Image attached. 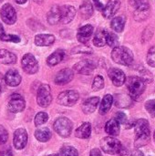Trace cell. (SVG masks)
<instances>
[{"label": "cell", "instance_id": "11a10c76", "mask_svg": "<svg viewBox=\"0 0 155 156\" xmlns=\"http://www.w3.org/2000/svg\"><path fill=\"white\" fill-rule=\"evenodd\" d=\"M153 137H154V142H155V132H154V136H153Z\"/></svg>", "mask_w": 155, "mask_h": 156}, {"label": "cell", "instance_id": "8d00e7d4", "mask_svg": "<svg viewBox=\"0 0 155 156\" xmlns=\"http://www.w3.org/2000/svg\"><path fill=\"white\" fill-rule=\"evenodd\" d=\"M140 79H142L145 83L147 82V83H151V82H153V74L149 71V70H147V69H143L142 70H140V77H139Z\"/></svg>", "mask_w": 155, "mask_h": 156}, {"label": "cell", "instance_id": "f546056e", "mask_svg": "<svg viewBox=\"0 0 155 156\" xmlns=\"http://www.w3.org/2000/svg\"><path fill=\"white\" fill-rule=\"evenodd\" d=\"M125 22H126V19H125V17L123 16H115L114 18H112V20L111 22V27L115 32L120 33V32L123 31Z\"/></svg>", "mask_w": 155, "mask_h": 156}, {"label": "cell", "instance_id": "d6a6232c", "mask_svg": "<svg viewBox=\"0 0 155 156\" xmlns=\"http://www.w3.org/2000/svg\"><path fill=\"white\" fill-rule=\"evenodd\" d=\"M60 156H79V153L76 148L70 145H64L60 149Z\"/></svg>", "mask_w": 155, "mask_h": 156}, {"label": "cell", "instance_id": "7402d4cb", "mask_svg": "<svg viewBox=\"0 0 155 156\" xmlns=\"http://www.w3.org/2000/svg\"><path fill=\"white\" fill-rule=\"evenodd\" d=\"M91 134V125L90 122L82 123L75 132V135L79 139H88Z\"/></svg>", "mask_w": 155, "mask_h": 156}, {"label": "cell", "instance_id": "db71d44e", "mask_svg": "<svg viewBox=\"0 0 155 156\" xmlns=\"http://www.w3.org/2000/svg\"><path fill=\"white\" fill-rule=\"evenodd\" d=\"M0 94H1V86H0Z\"/></svg>", "mask_w": 155, "mask_h": 156}, {"label": "cell", "instance_id": "8fae6325", "mask_svg": "<svg viewBox=\"0 0 155 156\" xmlns=\"http://www.w3.org/2000/svg\"><path fill=\"white\" fill-rule=\"evenodd\" d=\"M14 146L16 150H22L27 144V133L24 128H18L14 133Z\"/></svg>", "mask_w": 155, "mask_h": 156}, {"label": "cell", "instance_id": "7c38bea8", "mask_svg": "<svg viewBox=\"0 0 155 156\" xmlns=\"http://www.w3.org/2000/svg\"><path fill=\"white\" fill-rule=\"evenodd\" d=\"M74 78V71L70 69H63L58 71L54 79V82L57 85H66L69 83Z\"/></svg>", "mask_w": 155, "mask_h": 156}, {"label": "cell", "instance_id": "2e32d148", "mask_svg": "<svg viewBox=\"0 0 155 156\" xmlns=\"http://www.w3.org/2000/svg\"><path fill=\"white\" fill-rule=\"evenodd\" d=\"M121 6L120 0H109L107 5L102 9V16L105 18H111L114 16Z\"/></svg>", "mask_w": 155, "mask_h": 156}, {"label": "cell", "instance_id": "bcb514c9", "mask_svg": "<svg viewBox=\"0 0 155 156\" xmlns=\"http://www.w3.org/2000/svg\"><path fill=\"white\" fill-rule=\"evenodd\" d=\"M90 156H102V154H101V152H100L99 149L94 148V149H92V150L90 151Z\"/></svg>", "mask_w": 155, "mask_h": 156}, {"label": "cell", "instance_id": "ee69618b", "mask_svg": "<svg viewBox=\"0 0 155 156\" xmlns=\"http://www.w3.org/2000/svg\"><path fill=\"white\" fill-rule=\"evenodd\" d=\"M20 40H21V39H20V37H19L18 36L8 34V35H6V37H5V40H4V41H6V42H13V43H19Z\"/></svg>", "mask_w": 155, "mask_h": 156}, {"label": "cell", "instance_id": "ba28073f", "mask_svg": "<svg viewBox=\"0 0 155 156\" xmlns=\"http://www.w3.org/2000/svg\"><path fill=\"white\" fill-rule=\"evenodd\" d=\"M21 64L22 69L27 74H35L38 70V63L36 58L30 53H26L23 56L21 59Z\"/></svg>", "mask_w": 155, "mask_h": 156}, {"label": "cell", "instance_id": "d6986e66", "mask_svg": "<svg viewBox=\"0 0 155 156\" xmlns=\"http://www.w3.org/2000/svg\"><path fill=\"white\" fill-rule=\"evenodd\" d=\"M114 103L118 108L125 109L129 108L132 104V99L130 95L126 94H116L113 98Z\"/></svg>", "mask_w": 155, "mask_h": 156}, {"label": "cell", "instance_id": "4dcf8cb0", "mask_svg": "<svg viewBox=\"0 0 155 156\" xmlns=\"http://www.w3.org/2000/svg\"><path fill=\"white\" fill-rule=\"evenodd\" d=\"M52 134L51 132L48 128H41V129H37L35 132V137L37 141L41 142V143H46L48 141L50 140Z\"/></svg>", "mask_w": 155, "mask_h": 156}, {"label": "cell", "instance_id": "e575fe53", "mask_svg": "<svg viewBox=\"0 0 155 156\" xmlns=\"http://www.w3.org/2000/svg\"><path fill=\"white\" fill-rule=\"evenodd\" d=\"M104 87V79L101 76H96L92 82V90L94 91H98L102 90Z\"/></svg>", "mask_w": 155, "mask_h": 156}, {"label": "cell", "instance_id": "4fadbf2b", "mask_svg": "<svg viewBox=\"0 0 155 156\" xmlns=\"http://www.w3.org/2000/svg\"><path fill=\"white\" fill-rule=\"evenodd\" d=\"M95 68H96V66L91 60L84 59V60H81V61L78 62L77 64H75L73 67V69H74V71H76L79 74L90 75L93 72Z\"/></svg>", "mask_w": 155, "mask_h": 156}, {"label": "cell", "instance_id": "9f6ffc18", "mask_svg": "<svg viewBox=\"0 0 155 156\" xmlns=\"http://www.w3.org/2000/svg\"><path fill=\"white\" fill-rule=\"evenodd\" d=\"M2 1H3V0H0V2H2Z\"/></svg>", "mask_w": 155, "mask_h": 156}, {"label": "cell", "instance_id": "f1b7e54d", "mask_svg": "<svg viewBox=\"0 0 155 156\" xmlns=\"http://www.w3.org/2000/svg\"><path fill=\"white\" fill-rule=\"evenodd\" d=\"M79 12H80V16L84 19H88L92 16V14H93V6H92V4L90 3V0H85L80 5Z\"/></svg>", "mask_w": 155, "mask_h": 156}, {"label": "cell", "instance_id": "52a82bcc", "mask_svg": "<svg viewBox=\"0 0 155 156\" xmlns=\"http://www.w3.org/2000/svg\"><path fill=\"white\" fill-rule=\"evenodd\" d=\"M79 98V94L78 91L74 90H65L63 92H61L58 97V102L63 106H73L74 104H76V102L78 101Z\"/></svg>", "mask_w": 155, "mask_h": 156}, {"label": "cell", "instance_id": "44dd1931", "mask_svg": "<svg viewBox=\"0 0 155 156\" xmlns=\"http://www.w3.org/2000/svg\"><path fill=\"white\" fill-rule=\"evenodd\" d=\"M100 103L99 97H91L84 101L82 104V111L85 114H90L95 112L97 106Z\"/></svg>", "mask_w": 155, "mask_h": 156}, {"label": "cell", "instance_id": "5bb4252c", "mask_svg": "<svg viewBox=\"0 0 155 156\" xmlns=\"http://www.w3.org/2000/svg\"><path fill=\"white\" fill-rule=\"evenodd\" d=\"M108 75H109V78L111 79V80L112 81L113 85H115L117 87L122 86L126 81V76H125L124 72L120 69L111 68L109 70Z\"/></svg>", "mask_w": 155, "mask_h": 156}, {"label": "cell", "instance_id": "83f0119b", "mask_svg": "<svg viewBox=\"0 0 155 156\" xmlns=\"http://www.w3.org/2000/svg\"><path fill=\"white\" fill-rule=\"evenodd\" d=\"M113 103V97L111 94H107L104 96V98L102 99V101L100 102V110L99 112L101 115L106 114L111 108V105Z\"/></svg>", "mask_w": 155, "mask_h": 156}, {"label": "cell", "instance_id": "d4e9b609", "mask_svg": "<svg viewBox=\"0 0 155 156\" xmlns=\"http://www.w3.org/2000/svg\"><path fill=\"white\" fill-rule=\"evenodd\" d=\"M105 132L111 136H118L120 134V123L115 119L108 121L105 124Z\"/></svg>", "mask_w": 155, "mask_h": 156}, {"label": "cell", "instance_id": "c3c4849f", "mask_svg": "<svg viewBox=\"0 0 155 156\" xmlns=\"http://www.w3.org/2000/svg\"><path fill=\"white\" fill-rule=\"evenodd\" d=\"M94 1V4H95V6L98 10H102L103 9V5L102 3L100 1V0H93Z\"/></svg>", "mask_w": 155, "mask_h": 156}, {"label": "cell", "instance_id": "681fc988", "mask_svg": "<svg viewBox=\"0 0 155 156\" xmlns=\"http://www.w3.org/2000/svg\"><path fill=\"white\" fill-rule=\"evenodd\" d=\"M132 156H143V153L142 151L137 150V151H135V152H133L132 154Z\"/></svg>", "mask_w": 155, "mask_h": 156}, {"label": "cell", "instance_id": "ffe728a7", "mask_svg": "<svg viewBox=\"0 0 155 156\" xmlns=\"http://www.w3.org/2000/svg\"><path fill=\"white\" fill-rule=\"evenodd\" d=\"M55 42V37L50 34H38L35 37V44L38 47L51 46Z\"/></svg>", "mask_w": 155, "mask_h": 156}, {"label": "cell", "instance_id": "277c9868", "mask_svg": "<svg viewBox=\"0 0 155 156\" xmlns=\"http://www.w3.org/2000/svg\"><path fill=\"white\" fill-rule=\"evenodd\" d=\"M100 147L101 150L108 154H121L122 150V145L118 139L114 137H105L100 141Z\"/></svg>", "mask_w": 155, "mask_h": 156}, {"label": "cell", "instance_id": "f907efd6", "mask_svg": "<svg viewBox=\"0 0 155 156\" xmlns=\"http://www.w3.org/2000/svg\"><path fill=\"white\" fill-rule=\"evenodd\" d=\"M16 1V3H17V4H19V5H23V4H25L27 0H15Z\"/></svg>", "mask_w": 155, "mask_h": 156}, {"label": "cell", "instance_id": "30bf717a", "mask_svg": "<svg viewBox=\"0 0 155 156\" xmlns=\"http://www.w3.org/2000/svg\"><path fill=\"white\" fill-rule=\"evenodd\" d=\"M2 20L7 25H13L16 21V13L10 4H5L0 11Z\"/></svg>", "mask_w": 155, "mask_h": 156}, {"label": "cell", "instance_id": "f5cc1de1", "mask_svg": "<svg viewBox=\"0 0 155 156\" xmlns=\"http://www.w3.org/2000/svg\"><path fill=\"white\" fill-rule=\"evenodd\" d=\"M35 1H36V2H41L42 0H35Z\"/></svg>", "mask_w": 155, "mask_h": 156}, {"label": "cell", "instance_id": "f35d334b", "mask_svg": "<svg viewBox=\"0 0 155 156\" xmlns=\"http://www.w3.org/2000/svg\"><path fill=\"white\" fill-rule=\"evenodd\" d=\"M147 63L149 66L155 68V46L152 47L147 53Z\"/></svg>", "mask_w": 155, "mask_h": 156}, {"label": "cell", "instance_id": "e0dca14e", "mask_svg": "<svg viewBox=\"0 0 155 156\" xmlns=\"http://www.w3.org/2000/svg\"><path fill=\"white\" fill-rule=\"evenodd\" d=\"M93 33V27L91 25H85L78 30L77 38L81 44H86Z\"/></svg>", "mask_w": 155, "mask_h": 156}, {"label": "cell", "instance_id": "ac0fdd59", "mask_svg": "<svg viewBox=\"0 0 155 156\" xmlns=\"http://www.w3.org/2000/svg\"><path fill=\"white\" fill-rule=\"evenodd\" d=\"M21 76L15 69H9L5 75V81L10 87H16L21 83Z\"/></svg>", "mask_w": 155, "mask_h": 156}, {"label": "cell", "instance_id": "cb8c5ba5", "mask_svg": "<svg viewBox=\"0 0 155 156\" xmlns=\"http://www.w3.org/2000/svg\"><path fill=\"white\" fill-rule=\"evenodd\" d=\"M108 31L106 29H99L93 38V44L96 47H103L107 43V36H108Z\"/></svg>", "mask_w": 155, "mask_h": 156}, {"label": "cell", "instance_id": "d590c367", "mask_svg": "<svg viewBox=\"0 0 155 156\" xmlns=\"http://www.w3.org/2000/svg\"><path fill=\"white\" fill-rule=\"evenodd\" d=\"M110 47L111 48H116L119 46V38L117 37L116 34L112 33V32H109L108 36H107V43Z\"/></svg>", "mask_w": 155, "mask_h": 156}, {"label": "cell", "instance_id": "9a60e30c", "mask_svg": "<svg viewBox=\"0 0 155 156\" xmlns=\"http://www.w3.org/2000/svg\"><path fill=\"white\" fill-rule=\"evenodd\" d=\"M76 16V9L72 5H63L60 7V21L63 24L71 22Z\"/></svg>", "mask_w": 155, "mask_h": 156}, {"label": "cell", "instance_id": "b9f144b4", "mask_svg": "<svg viewBox=\"0 0 155 156\" xmlns=\"http://www.w3.org/2000/svg\"><path fill=\"white\" fill-rule=\"evenodd\" d=\"M115 120L120 123V124H126L127 123V116L124 112H119L116 113V116H115Z\"/></svg>", "mask_w": 155, "mask_h": 156}, {"label": "cell", "instance_id": "7bdbcfd3", "mask_svg": "<svg viewBox=\"0 0 155 156\" xmlns=\"http://www.w3.org/2000/svg\"><path fill=\"white\" fill-rule=\"evenodd\" d=\"M72 53H87V54H89V53H92V49L87 46H83V47L79 46V47H77L76 48H74L72 50Z\"/></svg>", "mask_w": 155, "mask_h": 156}, {"label": "cell", "instance_id": "6da1fadb", "mask_svg": "<svg viewBox=\"0 0 155 156\" xmlns=\"http://www.w3.org/2000/svg\"><path fill=\"white\" fill-rule=\"evenodd\" d=\"M135 147L140 148L146 145L150 141L151 136V129L149 125V122L145 119L138 120L135 124Z\"/></svg>", "mask_w": 155, "mask_h": 156}, {"label": "cell", "instance_id": "1f68e13d", "mask_svg": "<svg viewBox=\"0 0 155 156\" xmlns=\"http://www.w3.org/2000/svg\"><path fill=\"white\" fill-rule=\"evenodd\" d=\"M129 3L136 10H146V9H150L149 0H129Z\"/></svg>", "mask_w": 155, "mask_h": 156}, {"label": "cell", "instance_id": "60d3db41", "mask_svg": "<svg viewBox=\"0 0 155 156\" xmlns=\"http://www.w3.org/2000/svg\"><path fill=\"white\" fill-rule=\"evenodd\" d=\"M8 139V133L5 128L0 124V144H4L7 142Z\"/></svg>", "mask_w": 155, "mask_h": 156}, {"label": "cell", "instance_id": "484cf974", "mask_svg": "<svg viewBox=\"0 0 155 156\" xmlns=\"http://www.w3.org/2000/svg\"><path fill=\"white\" fill-rule=\"evenodd\" d=\"M60 21V7L53 5L48 13V22L50 25H56Z\"/></svg>", "mask_w": 155, "mask_h": 156}, {"label": "cell", "instance_id": "3957f363", "mask_svg": "<svg viewBox=\"0 0 155 156\" xmlns=\"http://www.w3.org/2000/svg\"><path fill=\"white\" fill-rule=\"evenodd\" d=\"M126 85L132 99H137L140 97L145 90L146 83L136 76H131L126 80Z\"/></svg>", "mask_w": 155, "mask_h": 156}, {"label": "cell", "instance_id": "74e56055", "mask_svg": "<svg viewBox=\"0 0 155 156\" xmlns=\"http://www.w3.org/2000/svg\"><path fill=\"white\" fill-rule=\"evenodd\" d=\"M149 11L150 9H146V10H136L134 13V18L137 21H143L144 19H146L149 16Z\"/></svg>", "mask_w": 155, "mask_h": 156}, {"label": "cell", "instance_id": "816d5d0a", "mask_svg": "<svg viewBox=\"0 0 155 156\" xmlns=\"http://www.w3.org/2000/svg\"><path fill=\"white\" fill-rule=\"evenodd\" d=\"M48 156H58V154H49V155Z\"/></svg>", "mask_w": 155, "mask_h": 156}, {"label": "cell", "instance_id": "603a6c76", "mask_svg": "<svg viewBox=\"0 0 155 156\" xmlns=\"http://www.w3.org/2000/svg\"><path fill=\"white\" fill-rule=\"evenodd\" d=\"M64 57H65V52L62 49H58L47 58V64L50 67L56 66L63 60Z\"/></svg>", "mask_w": 155, "mask_h": 156}, {"label": "cell", "instance_id": "ab89813d", "mask_svg": "<svg viewBox=\"0 0 155 156\" xmlns=\"http://www.w3.org/2000/svg\"><path fill=\"white\" fill-rule=\"evenodd\" d=\"M145 109L147 110V112H149V114L155 118V99L154 100H151L148 101L145 103Z\"/></svg>", "mask_w": 155, "mask_h": 156}, {"label": "cell", "instance_id": "8992f818", "mask_svg": "<svg viewBox=\"0 0 155 156\" xmlns=\"http://www.w3.org/2000/svg\"><path fill=\"white\" fill-rule=\"evenodd\" d=\"M52 101V95H51V90L49 85L48 84H42L37 90V104L42 108H47L50 105Z\"/></svg>", "mask_w": 155, "mask_h": 156}, {"label": "cell", "instance_id": "5b68a950", "mask_svg": "<svg viewBox=\"0 0 155 156\" xmlns=\"http://www.w3.org/2000/svg\"><path fill=\"white\" fill-rule=\"evenodd\" d=\"M53 128L59 136L63 138H67L71 134L73 124L69 119L66 117H60L55 121Z\"/></svg>", "mask_w": 155, "mask_h": 156}, {"label": "cell", "instance_id": "7dc6e473", "mask_svg": "<svg viewBox=\"0 0 155 156\" xmlns=\"http://www.w3.org/2000/svg\"><path fill=\"white\" fill-rule=\"evenodd\" d=\"M6 35H7V34L5 33V30H4L3 26L0 24V40L4 41V40H5V37H6Z\"/></svg>", "mask_w": 155, "mask_h": 156}, {"label": "cell", "instance_id": "836d02e7", "mask_svg": "<svg viewBox=\"0 0 155 156\" xmlns=\"http://www.w3.org/2000/svg\"><path fill=\"white\" fill-rule=\"evenodd\" d=\"M48 120V113L44 112H38L36 117H35V125L37 127V126H40L44 123H46Z\"/></svg>", "mask_w": 155, "mask_h": 156}, {"label": "cell", "instance_id": "9c48e42d", "mask_svg": "<svg viewBox=\"0 0 155 156\" xmlns=\"http://www.w3.org/2000/svg\"><path fill=\"white\" fill-rule=\"evenodd\" d=\"M26 107V101L18 93H14L11 95L9 101H8V110L13 113L21 112L25 110Z\"/></svg>", "mask_w": 155, "mask_h": 156}, {"label": "cell", "instance_id": "f6af8a7d", "mask_svg": "<svg viewBox=\"0 0 155 156\" xmlns=\"http://www.w3.org/2000/svg\"><path fill=\"white\" fill-rule=\"evenodd\" d=\"M0 156H13L12 151L10 148H7L5 150H3L2 152H0Z\"/></svg>", "mask_w": 155, "mask_h": 156}, {"label": "cell", "instance_id": "4316f807", "mask_svg": "<svg viewBox=\"0 0 155 156\" xmlns=\"http://www.w3.org/2000/svg\"><path fill=\"white\" fill-rule=\"evenodd\" d=\"M16 62V56L6 50V49H0V63L2 64H14Z\"/></svg>", "mask_w": 155, "mask_h": 156}, {"label": "cell", "instance_id": "7a4b0ae2", "mask_svg": "<svg viewBox=\"0 0 155 156\" xmlns=\"http://www.w3.org/2000/svg\"><path fill=\"white\" fill-rule=\"evenodd\" d=\"M112 60L120 65L130 66L133 62V53L126 47H116L111 52Z\"/></svg>", "mask_w": 155, "mask_h": 156}]
</instances>
